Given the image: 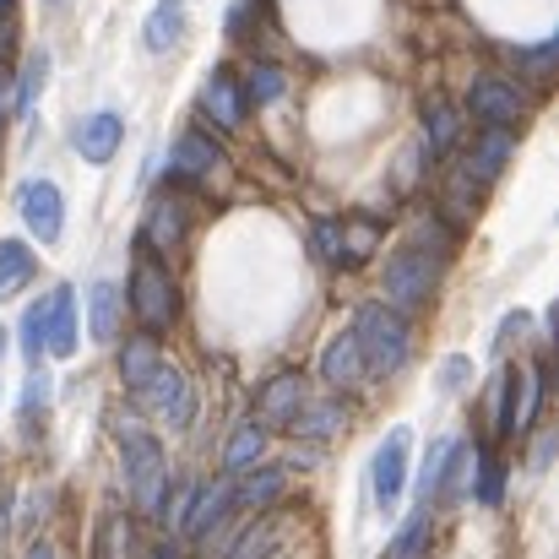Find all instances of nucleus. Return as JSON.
<instances>
[{
	"label": "nucleus",
	"mask_w": 559,
	"mask_h": 559,
	"mask_svg": "<svg viewBox=\"0 0 559 559\" xmlns=\"http://www.w3.org/2000/svg\"><path fill=\"white\" fill-rule=\"evenodd\" d=\"M473 201H478V180L462 169V175L451 180V190H445V206H451V217H467V212H473Z\"/></svg>",
	"instance_id": "nucleus-36"
},
{
	"label": "nucleus",
	"mask_w": 559,
	"mask_h": 559,
	"mask_svg": "<svg viewBox=\"0 0 559 559\" xmlns=\"http://www.w3.org/2000/svg\"><path fill=\"white\" fill-rule=\"evenodd\" d=\"M27 559H55V549H49V544H33V549H27Z\"/></svg>",
	"instance_id": "nucleus-41"
},
{
	"label": "nucleus",
	"mask_w": 559,
	"mask_h": 559,
	"mask_svg": "<svg viewBox=\"0 0 559 559\" xmlns=\"http://www.w3.org/2000/svg\"><path fill=\"white\" fill-rule=\"evenodd\" d=\"M190 228V212L180 195H158L153 206H147V223H142V245L147 250H175L180 239H186Z\"/></svg>",
	"instance_id": "nucleus-11"
},
{
	"label": "nucleus",
	"mask_w": 559,
	"mask_h": 559,
	"mask_svg": "<svg viewBox=\"0 0 559 559\" xmlns=\"http://www.w3.org/2000/svg\"><path fill=\"white\" fill-rule=\"evenodd\" d=\"M201 109L223 126V131H239L245 126V93L234 82V71H212L206 87H201Z\"/></svg>",
	"instance_id": "nucleus-14"
},
{
	"label": "nucleus",
	"mask_w": 559,
	"mask_h": 559,
	"mask_svg": "<svg viewBox=\"0 0 559 559\" xmlns=\"http://www.w3.org/2000/svg\"><path fill=\"white\" fill-rule=\"evenodd\" d=\"M316 255L321 261H343V223H316Z\"/></svg>",
	"instance_id": "nucleus-37"
},
{
	"label": "nucleus",
	"mask_w": 559,
	"mask_h": 559,
	"mask_svg": "<svg viewBox=\"0 0 559 559\" xmlns=\"http://www.w3.org/2000/svg\"><path fill=\"white\" fill-rule=\"evenodd\" d=\"M506 158H511V131L506 126H484V136H478V147L467 158V175L473 180H495L506 169Z\"/></svg>",
	"instance_id": "nucleus-22"
},
{
	"label": "nucleus",
	"mask_w": 559,
	"mask_h": 559,
	"mask_svg": "<svg viewBox=\"0 0 559 559\" xmlns=\"http://www.w3.org/2000/svg\"><path fill=\"white\" fill-rule=\"evenodd\" d=\"M272 555H277V522L245 527V533L234 538V549H228V559H272Z\"/></svg>",
	"instance_id": "nucleus-27"
},
{
	"label": "nucleus",
	"mask_w": 559,
	"mask_h": 559,
	"mask_svg": "<svg viewBox=\"0 0 559 559\" xmlns=\"http://www.w3.org/2000/svg\"><path fill=\"white\" fill-rule=\"evenodd\" d=\"M126 555H131V522L109 516L104 533H98V559H126Z\"/></svg>",
	"instance_id": "nucleus-33"
},
{
	"label": "nucleus",
	"mask_w": 559,
	"mask_h": 559,
	"mask_svg": "<svg viewBox=\"0 0 559 559\" xmlns=\"http://www.w3.org/2000/svg\"><path fill=\"white\" fill-rule=\"evenodd\" d=\"M239 484H234V506H245V511H272L277 500H283V467H245V473H234Z\"/></svg>",
	"instance_id": "nucleus-17"
},
{
	"label": "nucleus",
	"mask_w": 559,
	"mask_h": 559,
	"mask_svg": "<svg viewBox=\"0 0 559 559\" xmlns=\"http://www.w3.org/2000/svg\"><path fill=\"white\" fill-rule=\"evenodd\" d=\"M0 11H11V0H0Z\"/></svg>",
	"instance_id": "nucleus-43"
},
{
	"label": "nucleus",
	"mask_w": 559,
	"mask_h": 559,
	"mask_svg": "<svg viewBox=\"0 0 559 559\" xmlns=\"http://www.w3.org/2000/svg\"><path fill=\"white\" fill-rule=\"evenodd\" d=\"M456 136H462V115H456L451 104L429 98V104H424V147H429V158L451 153V147H456Z\"/></svg>",
	"instance_id": "nucleus-21"
},
{
	"label": "nucleus",
	"mask_w": 559,
	"mask_h": 559,
	"mask_svg": "<svg viewBox=\"0 0 559 559\" xmlns=\"http://www.w3.org/2000/svg\"><path fill=\"white\" fill-rule=\"evenodd\" d=\"M16 206H22V223L33 228L38 245H55L60 239V228H66V195H60L55 180H27V186L16 190Z\"/></svg>",
	"instance_id": "nucleus-6"
},
{
	"label": "nucleus",
	"mask_w": 559,
	"mask_h": 559,
	"mask_svg": "<svg viewBox=\"0 0 559 559\" xmlns=\"http://www.w3.org/2000/svg\"><path fill=\"white\" fill-rule=\"evenodd\" d=\"M354 343L365 354V370L370 374H396L407 365V348H413V326L402 310L391 305H365L354 316Z\"/></svg>",
	"instance_id": "nucleus-1"
},
{
	"label": "nucleus",
	"mask_w": 559,
	"mask_h": 559,
	"mask_svg": "<svg viewBox=\"0 0 559 559\" xmlns=\"http://www.w3.org/2000/svg\"><path fill=\"white\" fill-rule=\"evenodd\" d=\"M147 559H180V549H175V544H158V549H153Z\"/></svg>",
	"instance_id": "nucleus-40"
},
{
	"label": "nucleus",
	"mask_w": 559,
	"mask_h": 559,
	"mask_svg": "<svg viewBox=\"0 0 559 559\" xmlns=\"http://www.w3.org/2000/svg\"><path fill=\"white\" fill-rule=\"evenodd\" d=\"M44 407H49V374L38 370L33 380H27V391H22V413L33 418V413H44Z\"/></svg>",
	"instance_id": "nucleus-38"
},
{
	"label": "nucleus",
	"mask_w": 559,
	"mask_h": 559,
	"mask_svg": "<svg viewBox=\"0 0 559 559\" xmlns=\"http://www.w3.org/2000/svg\"><path fill=\"white\" fill-rule=\"evenodd\" d=\"M407 429H391L385 435V445L374 451V473H370V484H374V500L391 511L396 506V495H402V478H407Z\"/></svg>",
	"instance_id": "nucleus-9"
},
{
	"label": "nucleus",
	"mask_w": 559,
	"mask_h": 559,
	"mask_svg": "<svg viewBox=\"0 0 559 559\" xmlns=\"http://www.w3.org/2000/svg\"><path fill=\"white\" fill-rule=\"evenodd\" d=\"M429 294H435V261H429V250H396L391 261H385V305L391 310H418V305H429Z\"/></svg>",
	"instance_id": "nucleus-4"
},
{
	"label": "nucleus",
	"mask_w": 559,
	"mask_h": 559,
	"mask_svg": "<svg viewBox=\"0 0 559 559\" xmlns=\"http://www.w3.org/2000/svg\"><path fill=\"white\" fill-rule=\"evenodd\" d=\"M516 380H522V374H511V370L495 380V429H500V435L516 429Z\"/></svg>",
	"instance_id": "nucleus-29"
},
{
	"label": "nucleus",
	"mask_w": 559,
	"mask_h": 559,
	"mask_svg": "<svg viewBox=\"0 0 559 559\" xmlns=\"http://www.w3.org/2000/svg\"><path fill=\"white\" fill-rule=\"evenodd\" d=\"M343 424H348L343 402H299V413L288 418V429L305 440H332V435H343Z\"/></svg>",
	"instance_id": "nucleus-18"
},
{
	"label": "nucleus",
	"mask_w": 559,
	"mask_h": 559,
	"mask_svg": "<svg viewBox=\"0 0 559 559\" xmlns=\"http://www.w3.org/2000/svg\"><path fill=\"white\" fill-rule=\"evenodd\" d=\"M120 445H126V484H131V500L136 511L147 516H169V462H164V445L142 429H126L120 424Z\"/></svg>",
	"instance_id": "nucleus-2"
},
{
	"label": "nucleus",
	"mask_w": 559,
	"mask_h": 559,
	"mask_svg": "<svg viewBox=\"0 0 559 559\" xmlns=\"http://www.w3.org/2000/svg\"><path fill=\"white\" fill-rule=\"evenodd\" d=\"M374 245H380V228H374V223H343V261H348V266L365 261Z\"/></svg>",
	"instance_id": "nucleus-32"
},
{
	"label": "nucleus",
	"mask_w": 559,
	"mask_h": 559,
	"mask_svg": "<svg viewBox=\"0 0 559 559\" xmlns=\"http://www.w3.org/2000/svg\"><path fill=\"white\" fill-rule=\"evenodd\" d=\"M27 277H33V250L22 239H0V299L27 288Z\"/></svg>",
	"instance_id": "nucleus-23"
},
{
	"label": "nucleus",
	"mask_w": 559,
	"mask_h": 559,
	"mask_svg": "<svg viewBox=\"0 0 559 559\" xmlns=\"http://www.w3.org/2000/svg\"><path fill=\"white\" fill-rule=\"evenodd\" d=\"M228 506H234V478H217V484H206V489H195L186 506V538H206L223 516H228Z\"/></svg>",
	"instance_id": "nucleus-12"
},
{
	"label": "nucleus",
	"mask_w": 559,
	"mask_h": 559,
	"mask_svg": "<svg viewBox=\"0 0 559 559\" xmlns=\"http://www.w3.org/2000/svg\"><path fill=\"white\" fill-rule=\"evenodd\" d=\"M365 374L370 370H365V354H359L354 332H343V337H332V343L321 348V380H326L332 391H354Z\"/></svg>",
	"instance_id": "nucleus-13"
},
{
	"label": "nucleus",
	"mask_w": 559,
	"mask_h": 559,
	"mask_svg": "<svg viewBox=\"0 0 559 559\" xmlns=\"http://www.w3.org/2000/svg\"><path fill=\"white\" fill-rule=\"evenodd\" d=\"M49 5H60V0H49Z\"/></svg>",
	"instance_id": "nucleus-44"
},
{
	"label": "nucleus",
	"mask_w": 559,
	"mask_h": 559,
	"mask_svg": "<svg viewBox=\"0 0 559 559\" xmlns=\"http://www.w3.org/2000/svg\"><path fill=\"white\" fill-rule=\"evenodd\" d=\"M158 359H164V354H158V337H131V343L120 348V380L136 391L147 374L158 370Z\"/></svg>",
	"instance_id": "nucleus-24"
},
{
	"label": "nucleus",
	"mask_w": 559,
	"mask_h": 559,
	"mask_svg": "<svg viewBox=\"0 0 559 559\" xmlns=\"http://www.w3.org/2000/svg\"><path fill=\"white\" fill-rule=\"evenodd\" d=\"M44 71H49V60H44V55H33V60L22 66V87H16V115H27V109H33V93L44 87Z\"/></svg>",
	"instance_id": "nucleus-34"
},
{
	"label": "nucleus",
	"mask_w": 559,
	"mask_h": 559,
	"mask_svg": "<svg viewBox=\"0 0 559 559\" xmlns=\"http://www.w3.org/2000/svg\"><path fill=\"white\" fill-rule=\"evenodd\" d=\"M283 87H288V76H283L277 66H266V60H261V66H250V71H245V87H239V93H245V104H277V98H283Z\"/></svg>",
	"instance_id": "nucleus-26"
},
{
	"label": "nucleus",
	"mask_w": 559,
	"mask_h": 559,
	"mask_svg": "<svg viewBox=\"0 0 559 559\" xmlns=\"http://www.w3.org/2000/svg\"><path fill=\"white\" fill-rule=\"evenodd\" d=\"M467 109H473V120H484V126H522V115H527V98L516 93V82H506V76H478L473 82V93H467Z\"/></svg>",
	"instance_id": "nucleus-7"
},
{
	"label": "nucleus",
	"mask_w": 559,
	"mask_h": 559,
	"mask_svg": "<svg viewBox=\"0 0 559 559\" xmlns=\"http://www.w3.org/2000/svg\"><path fill=\"white\" fill-rule=\"evenodd\" d=\"M76 343H82V332H76V294L71 288H55L44 299V354L71 359Z\"/></svg>",
	"instance_id": "nucleus-8"
},
{
	"label": "nucleus",
	"mask_w": 559,
	"mask_h": 559,
	"mask_svg": "<svg viewBox=\"0 0 559 559\" xmlns=\"http://www.w3.org/2000/svg\"><path fill=\"white\" fill-rule=\"evenodd\" d=\"M555 55H559V38H544V44H533V49H516V66L533 71V82H549V76H555Z\"/></svg>",
	"instance_id": "nucleus-30"
},
{
	"label": "nucleus",
	"mask_w": 559,
	"mask_h": 559,
	"mask_svg": "<svg viewBox=\"0 0 559 559\" xmlns=\"http://www.w3.org/2000/svg\"><path fill=\"white\" fill-rule=\"evenodd\" d=\"M299 402H305V374L283 370L266 380V391H261V402H255V413H261V424H288L294 413H299Z\"/></svg>",
	"instance_id": "nucleus-16"
},
{
	"label": "nucleus",
	"mask_w": 559,
	"mask_h": 559,
	"mask_svg": "<svg viewBox=\"0 0 559 559\" xmlns=\"http://www.w3.org/2000/svg\"><path fill=\"white\" fill-rule=\"evenodd\" d=\"M424 549H429V506H418V511H413V522L396 533L391 559H424Z\"/></svg>",
	"instance_id": "nucleus-28"
},
{
	"label": "nucleus",
	"mask_w": 559,
	"mask_h": 559,
	"mask_svg": "<svg viewBox=\"0 0 559 559\" xmlns=\"http://www.w3.org/2000/svg\"><path fill=\"white\" fill-rule=\"evenodd\" d=\"M126 305L136 310L142 332H169V326H175V316H180V294H175L169 266H164V261H153V255H142V261H136V272H131Z\"/></svg>",
	"instance_id": "nucleus-3"
},
{
	"label": "nucleus",
	"mask_w": 559,
	"mask_h": 559,
	"mask_svg": "<svg viewBox=\"0 0 559 559\" xmlns=\"http://www.w3.org/2000/svg\"><path fill=\"white\" fill-rule=\"evenodd\" d=\"M0 354H5V332H0Z\"/></svg>",
	"instance_id": "nucleus-42"
},
{
	"label": "nucleus",
	"mask_w": 559,
	"mask_h": 559,
	"mask_svg": "<svg viewBox=\"0 0 559 559\" xmlns=\"http://www.w3.org/2000/svg\"><path fill=\"white\" fill-rule=\"evenodd\" d=\"M136 396H142V407H153L169 429H186L190 418H195V391H190V380L175 370V365H164V359H158V370L136 385Z\"/></svg>",
	"instance_id": "nucleus-5"
},
{
	"label": "nucleus",
	"mask_w": 559,
	"mask_h": 559,
	"mask_svg": "<svg viewBox=\"0 0 559 559\" xmlns=\"http://www.w3.org/2000/svg\"><path fill=\"white\" fill-rule=\"evenodd\" d=\"M22 354L38 365V354H44V305H27L22 310Z\"/></svg>",
	"instance_id": "nucleus-35"
},
{
	"label": "nucleus",
	"mask_w": 559,
	"mask_h": 559,
	"mask_svg": "<svg viewBox=\"0 0 559 559\" xmlns=\"http://www.w3.org/2000/svg\"><path fill=\"white\" fill-rule=\"evenodd\" d=\"M180 33H186V0H158L153 16H147V27H142L147 49H153V55H169V49L180 44Z\"/></svg>",
	"instance_id": "nucleus-20"
},
{
	"label": "nucleus",
	"mask_w": 559,
	"mask_h": 559,
	"mask_svg": "<svg viewBox=\"0 0 559 559\" xmlns=\"http://www.w3.org/2000/svg\"><path fill=\"white\" fill-rule=\"evenodd\" d=\"M473 478H478V500H484V506H500V484H506V462H495V456H489V451L478 445V473H473Z\"/></svg>",
	"instance_id": "nucleus-31"
},
{
	"label": "nucleus",
	"mask_w": 559,
	"mask_h": 559,
	"mask_svg": "<svg viewBox=\"0 0 559 559\" xmlns=\"http://www.w3.org/2000/svg\"><path fill=\"white\" fill-rule=\"evenodd\" d=\"M169 169H175V180H212V175L223 169V153H217V147H212L201 131H186V136L175 142Z\"/></svg>",
	"instance_id": "nucleus-15"
},
{
	"label": "nucleus",
	"mask_w": 559,
	"mask_h": 559,
	"mask_svg": "<svg viewBox=\"0 0 559 559\" xmlns=\"http://www.w3.org/2000/svg\"><path fill=\"white\" fill-rule=\"evenodd\" d=\"M120 136H126V120L109 115V109H98V115H87V120L71 131V147H76L87 164H109V158L120 153Z\"/></svg>",
	"instance_id": "nucleus-10"
},
{
	"label": "nucleus",
	"mask_w": 559,
	"mask_h": 559,
	"mask_svg": "<svg viewBox=\"0 0 559 559\" xmlns=\"http://www.w3.org/2000/svg\"><path fill=\"white\" fill-rule=\"evenodd\" d=\"M467 385V359H451L445 365V391H462Z\"/></svg>",
	"instance_id": "nucleus-39"
},
{
	"label": "nucleus",
	"mask_w": 559,
	"mask_h": 559,
	"mask_svg": "<svg viewBox=\"0 0 559 559\" xmlns=\"http://www.w3.org/2000/svg\"><path fill=\"white\" fill-rule=\"evenodd\" d=\"M87 316H93V337H98V343H115V337H120V321H126V294H120L115 283H93Z\"/></svg>",
	"instance_id": "nucleus-19"
},
{
	"label": "nucleus",
	"mask_w": 559,
	"mask_h": 559,
	"mask_svg": "<svg viewBox=\"0 0 559 559\" xmlns=\"http://www.w3.org/2000/svg\"><path fill=\"white\" fill-rule=\"evenodd\" d=\"M261 451H266V429H261V424H239V429H234V440H228V456H223L228 478H234V473H245L250 462H261Z\"/></svg>",
	"instance_id": "nucleus-25"
}]
</instances>
